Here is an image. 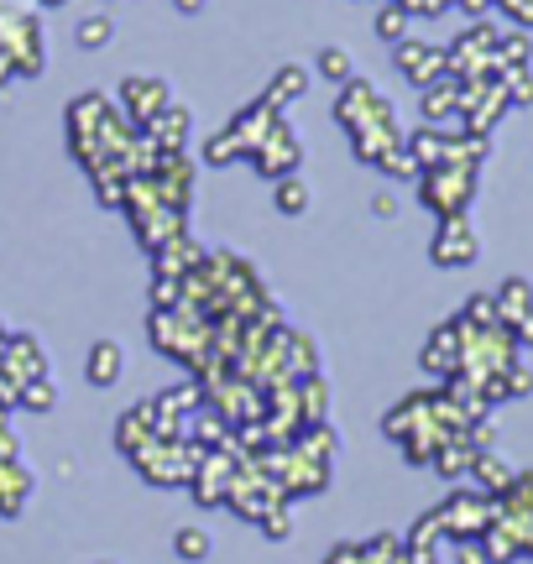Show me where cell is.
<instances>
[{
	"label": "cell",
	"instance_id": "obj_1",
	"mask_svg": "<svg viewBox=\"0 0 533 564\" xmlns=\"http://www.w3.org/2000/svg\"><path fill=\"white\" fill-rule=\"evenodd\" d=\"M471 194H476V167H466V162H445V167H424L418 173V199L429 204L439 220L466 215Z\"/></svg>",
	"mask_w": 533,
	"mask_h": 564
},
{
	"label": "cell",
	"instance_id": "obj_2",
	"mask_svg": "<svg viewBox=\"0 0 533 564\" xmlns=\"http://www.w3.org/2000/svg\"><path fill=\"white\" fill-rule=\"evenodd\" d=\"M434 518H439V533L450 544H471L497 523V502L487 491H450L445 502L434 507Z\"/></svg>",
	"mask_w": 533,
	"mask_h": 564
},
{
	"label": "cell",
	"instance_id": "obj_3",
	"mask_svg": "<svg viewBox=\"0 0 533 564\" xmlns=\"http://www.w3.org/2000/svg\"><path fill=\"white\" fill-rule=\"evenodd\" d=\"M251 167H257L262 178H272V183H278V178H293V173H298V137L287 131V121H278L262 141H257Z\"/></svg>",
	"mask_w": 533,
	"mask_h": 564
},
{
	"label": "cell",
	"instance_id": "obj_4",
	"mask_svg": "<svg viewBox=\"0 0 533 564\" xmlns=\"http://www.w3.org/2000/svg\"><path fill=\"white\" fill-rule=\"evenodd\" d=\"M429 257H434L439 267H471L476 257H481V241H476L471 220H466V215H450V220H439Z\"/></svg>",
	"mask_w": 533,
	"mask_h": 564
},
{
	"label": "cell",
	"instance_id": "obj_5",
	"mask_svg": "<svg viewBox=\"0 0 533 564\" xmlns=\"http://www.w3.org/2000/svg\"><path fill=\"white\" fill-rule=\"evenodd\" d=\"M398 68H403V74H409L418 89H429V84H439V79H450V58H445L439 47H429V42H413V37L398 42Z\"/></svg>",
	"mask_w": 533,
	"mask_h": 564
},
{
	"label": "cell",
	"instance_id": "obj_6",
	"mask_svg": "<svg viewBox=\"0 0 533 564\" xmlns=\"http://www.w3.org/2000/svg\"><path fill=\"white\" fill-rule=\"evenodd\" d=\"M0 371H6L11 382H37V377H47V350H42L32 335H6V345H0Z\"/></svg>",
	"mask_w": 533,
	"mask_h": 564
},
{
	"label": "cell",
	"instance_id": "obj_7",
	"mask_svg": "<svg viewBox=\"0 0 533 564\" xmlns=\"http://www.w3.org/2000/svg\"><path fill=\"white\" fill-rule=\"evenodd\" d=\"M37 491V476L21 465V455H0V518H21Z\"/></svg>",
	"mask_w": 533,
	"mask_h": 564
},
{
	"label": "cell",
	"instance_id": "obj_8",
	"mask_svg": "<svg viewBox=\"0 0 533 564\" xmlns=\"http://www.w3.org/2000/svg\"><path fill=\"white\" fill-rule=\"evenodd\" d=\"M121 105L137 126H152L157 116H167V84L163 79H126L121 84Z\"/></svg>",
	"mask_w": 533,
	"mask_h": 564
},
{
	"label": "cell",
	"instance_id": "obj_9",
	"mask_svg": "<svg viewBox=\"0 0 533 564\" xmlns=\"http://www.w3.org/2000/svg\"><path fill=\"white\" fill-rule=\"evenodd\" d=\"M424 371L445 377V382H455V377H460V319L439 324L429 340H424Z\"/></svg>",
	"mask_w": 533,
	"mask_h": 564
},
{
	"label": "cell",
	"instance_id": "obj_10",
	"mask_svg": "<svg viewBox=\"0 0 533 564\" xmlns=\"http://www.w3.org/2000/svg\"><path fill=\"white\" fill-rule=\"evenodd\" d=\"M236 470H241V465L230 460V455H209V460H199V465H194V476H188V481H194V502H205V507L209 502H226Z\"/></svg>",
	"mask_w": 533,
	"mask_h": 564
},
{
	"label": "cell",
	"instance_id": "obj_11",
	"mask_svg": "<svg viewBox=\"0 0 533 564\" xmlns=\"http://www.w3.org/2000/svg\"><path fill=\"white\" fill-rule=\"evenodd\" d=\"M398 554H403V544H398L392 533H377V539H361V544L329 549L325 564H392Z\"/></svg>",
	"mask_w": 533,
	"mask_h": 564
},
{
	"label": "cell",
	"instance_id": "obj_12",
	"mask_svg": "<svg viewBox=\"0 0 533 564\" xmlns=\"http://www.w3.org/2000/svg\"><path fill=\"white\" fill-rule=\"evenodd\" d=\"M152 440H157V413H152V403L131 408V413L121 419V429H116V444H121L126 455H142Z\"/></svg>",
	"mask_w": 533,
	"mask_h": 564
},
{
	"label": "cell",
	"instance_id": "obj_13",
	"mask_svg": "<svg viewBox=\"0 0 533 564\" xmlns=\"http://www.w3.org/2000/svg\"><path fill=\"white\" fill-rule=\"evenodd\" d=\"M476 455H481V449L471 444V434H455V440L439 444V455H434L429 465L439 470V476H445V481H460V476H471Z\"/></svg>",
	"mask_w": 533,
	"mask_h": 564
},
{
	"label": "cell",
	"instance_id": "obj_14",
	"mask_svg": "<svg viewBox=\"0 0 533 564\" xmlns=\"http://www.w3.org/2000/svg\"><path fill=\"white\" fill-rule=\"evenodd\" d=\"M513 465L502 460V455H497V449H481V455H476V465H471V481H476V491H487V497H502V491H508V486H513Z\"/></svg>",
	"mask_w": 533,
	"mask_h": 564
},
{
	"label": "cell",
	"instance_id": "obj_15",
	"mask_svg": "<svg viewBox=\"0 0 533 564\" xmlns=\"http://www.w3.org/2000/svg\"><path fill=\"white\" fill-rule=\"evenodd\" d=\"M126 371V350L116 340H95L89 345V382L95 387H116Z\"/></svg>",
	"mask_w": 533,
	"mask_h": 564
},
{
	"label": "cell",
	"instance_id": "obj_16",
	"mask_svg": "<svg viewBox=\"0 0 533 564\" xmlns=\"http://www.w3.org/2000/svg\"><path fill=\"white\" fill-rule=\"evenodd\" d=\"M497 308H502V324H518L533 314V282L529 278H508L497 288Z\"/></svg>",
	"mask_w": 533,
	"mask_h": 564
},
{
	"label": "cell",
	"instance_id": "obj_17",
	"mask_svg": "<svg viewBox=\"0 0 533 564\" xmlns=\"http://www.w3.org/2000/svg\"><path fill=\"white\" fill-rule=\"evenodd\" d=\"M424 116H429V126L450 121V116H460V79H439L424 89Z\"/></svg>",
	"mask_w": 533,
	"mask_h": 564
},
{
	"label": "cell",
	"instance_id": "obj_18",
	"mask_svg": "<svg viewBox=\"0 0 533 564\" xmlns=\"http://www.w3.org/2000/svg\"><path fill=\"white\" fill-rule=\"evenodd\" d=\"M152 137H157V147H163V152H184L188 110H167V116H157V121H152Z\"/></svg>",
	"mask_w": 533,
	"mask_h": 564
},
{
	"label": "cell",
	"instance_id": "obj_19",
	"mask_svg": "<svg viewBox=\"0 0 533 564\" xmlns=\"http://www.w3.org/2000/svg\"><path fill=\"white\" fill-rule=\"evenodd\" d=\"M272 204H278V215H304L308 209V183L293 173V178H278L272 183Z\"/></svg>",
	"mask_w": 533,
	"mask_h": 564
},
{
	"label": "cell",
	"instance_id": "obj_20",
	"mask_svg": "<svg viewBox=\"0 0 533 564\" xmlns=\"http://www.w3.org/2000/svg\"><path fill=\"white\" fill-rule=\"evenodd\" d=\"M304 89H308V68H298V63H287V68H278V79H272V89H266V105L298 100Z\"/></svg>",
	"mask_w": 533,
	"mask_h": 564
},
{
	"label": "cell",
	"instance_id": "obj_21",
	"mask_svg": "<svg viewBox=\"0 0 533 564\" xmlns=\"http://www.w3.org/2000/svg\"><path fill=\"white\" fill-rule=\"evenodd\" d=\"M17 408H26V413H53V408H58V387H53V377H37V382H21Z\"/></svg>",
	"mask_w": 533,
	"mask_h": 564
},
{
	"label": "cell",
	"instance_id": "obj_22",
	"mask_svg": "<svg viewBox=\"0 0 533 564\" xmlns=\"http://www.w3.org/2000/svg\"><path fill=\"white\" fill-rule=\"evenodd\" d=\"M529 58H533L529 32H502V37H497V63H502V68H529Z\"/></svg>",
	"mask_w": 533,
	"mask_h": 564
},
{
	"label": "cell",
	"instance_id": "obj_23",
	"mask_svg": "<svg viewBox=\"0 0 533 564\" xmlns=\"http://www.w3.org/2000/svg\"><path fill=\"white\" fill-rule=\"evenodd\" d=\"M173 549H178V560L199 564V560H209V554H215V539H209L205 528H178V533H173Z\"/></svg>",
	"mask_w": 533,
	"mask_h": 564
},
{
	"label": "cell",
	"instance_id": "obj_24",
	"mask_svg": "<svg viewBox=\"0 0 533 564\" xmlns=\"http://www.w3.org/2000/svg\"><path fill=\"white\" fill-rule=\"evenodd\" d=\"M466 324H476V329H497L502 324V308H497V293H476L471 303H466V314H460Z\"/></svg>",
	"mask_w": 533,
	"mask_h": 564
},
{
	"label": "cell",
	"instance_id": "obj_25",
	"mask_svg": "<svg viewBox=\"0 0 533 564\" xmlns=\"http://www.w3.org/2000/svg\"><path fill=\"white\" fill-rule=\"evenodd\" d=\"M236 158H247V152H241V141H236V131H220V137H209L205 141V162L209 167H226V162H236Z\"/></svg>",
	"mask_w": 533,
	"mask_h": 564
},
{
	"label": "cell",
	"instance_id": "obj_26",
	"mask_svg": "<svg viewBox=\"0 0 533 564\" xmlns=\"http://www.w3.org/2000/svg\"><path fill=\"white\" fill-rule=\"evenodd\" d=\"M409 17H413L409 6H398V0H392L388 11H382V17H377V32H382V37H388L392 47H398V42L409 37Z\"/></svg>",
	"mask_w": 533,
	"mask_h": 564
},
{
	"label": "cell",
	"instance_id": "obj_27",
	"mask_svg": "<svg viewBox=\"0 0 533 564\" xmlns=\"http://www.w3.org/2000/svg\"><path fill=\"white\" fill-rule=\"evenodd\" d=\"M319 74H325L329 84H350V79H356V74H350V53H346V47H325V53H319Z\"/></svg>",
	"mask_w": 533,
	"mask_h": 564
},
{
	"label": "cell",
	"instance_id": "obj_28",
	"mask_svg": "<svg viewBox=\"0 0 533 564\" xmlns=\"http://www.w3.org/2000/svg\"><path fill=\"white\" fill-rule=\"evenodd\" d=\"M502 89H508V105H533V74L529 68H502Z\"/></svg>",
	"mask_w": 533,
	"mask_h": 564
},
{
	"label": "cell",
	"instance_id": "obj_29",
	"mask_svg": "<svg viewBox=\"0 0 533 564\" xmlns=\"http://www.w3.org/2000/svg\"><path fill=\"white\" fill-rule=\"evenodd\" d=\"M110 42V17H84L79 21V47H105Z\"/></svg>",
	"mask_w": 533,
	"mask_h": 564
},
{
	"label": "cell",
	"instance_id": "obj_30",
	"mask_svg": "<svg viewBox=\"0 0 533 564\" xmlns=\"http://www.w3.org/2000/svg\"><path fill=\"white\" fill-rule=\"evenodd\" d=\"M262 528H266V539H287V502L266 507V512H262Z\"/></svg>",
	"mask_w": 533,
	"mask_h": 564
},
{
	"label": "cell",
	"instance_id": "obj_31",
	"mask_svg": "<svg viewBox=\"0 0 533 564\" xmlns=\"http://www.w3.org/2000/svg\"><path fill=\"white\" fill-rule=\"evenodd\" d=\"M497 6H502V11L523 26V32H533V0H497Z\"/></svg>",
	"mask_w": 533,
	"mask_h": 564
},
{
	"label": "cell",
	"instance_id": "obj_32",
	"mask_svg": "<svg viewBox=\"0 0 533 564\" xmlns=\"http://www.w3.org/2000/svg\"><path fill=\"white\" fill-rule=\"evenodd\" d=\"M0 455H21V440L11 429V419H6V408H0Z\"/></svg>",
	"mask_w": 533,
	"mask_h": 564
},
{
	"label": "cell",
	"instance_id": "obj_33",
	"mask_svg": "<svg viewBox=\"0 0 533 564\" xmlns=\"http://www.w3.org/2000/svg\"><path fill=\"white\" fill-rule=\"evenodd\" d=\"M371 209H377L382 220H392V215H398V199H392V194H377V204H371Z\"/></svg>",
	"mask_w": 533,
	"mask_h": 564
},
{
	"label": "cell",
	"instance_id": "obj_34",
	"mask_svg": "<svg viewBox=\"0 0 533 564\" xmlns=\"http://www.w3.org/2000/svg\"><path fill=\"white\" fill-rule=\"evenodd\" d=\"M460 6H466V11H471L476 21H481V17H487V11H492V0H460Z\"/></svg>",
	"mask_w": 533,
	"mask_h": 564
},
{
	"label": "cell",
	"instance_id": "obj_35",
	"mask_svg": "<svg viewBox=\"0 0 533 564\" xmlns=\"http://www.w3.org/2000/svg\"><path fill=\"white\" fill-rule=\"evenodd\" d=\"M199 6H205V0H178V11H199Z\"/></svg>",
	"mask_w": 533,
	"mask_h": 564
},
{
	"label": "cell",
	"instance_id": "obj_36",
	"mask_svg": "<svg viewBox=\"0 0 533 564\" xmlns=\"http://www.w3.org/2000/svg\"><path fill=\"white\" fill-rule=\"evenodd\" d=\"M100 564H110V560H100Z\"/></svg>",
	"mask_w": 533,
	"mask_h": 564
}]
</instances>
